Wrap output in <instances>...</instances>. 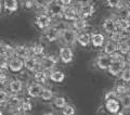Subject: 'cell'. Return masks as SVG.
I'll list each match as a JSON object with an SVG mask.
<instances>
[{
  "mask_svg": "<svg viewBox=\"0 0 130 115\" xmlns=\"http://www.w3.org/2000/svg\"><path fill=\"white\" fill-rule=\"evenodd\" d=\"M127 64H128L127 58L119 54V53H116V54L113 55L112 64H111V66L108 67L107 72L109 75H112V76H118L123 73L124 69L127 67Z\"/></svg>",
  "mask_w": 130,
  "mask_h": 115,
  "instance_id": "6da1fadb",
  "label": "cell"
},
{
  "mask_svg": "<svg viewBox=\"0 0 130 115\" xmlns=\"http://www.w3.org/2000/svg\"><path fill=\"white\" fill-rule=\"evenodd\" d=\"M65 7L62 5V1H56V0H52V1H47L46 3V14L50 15L52 19L54 20H63V12Z\"/></svg>",
  "mask_w": 130,
  "mask_h": 115,
  "instance_id": "7a4b0ae2",
  "label": "cell"
},
{
  "mask_svg": "<svg viewBox=\"0 0 130 115\" xmlns=\"http://www.w3.org/2000/svg\"><path fill=\"white\" fill-rule=\"evenodd\" d=\"M59 56L53 54H46L40 59V68L48 73L54 71L56 64L59 63Z\"/></svg>",
  "mask_w": 130,
  "mask_h": 115,
  "instance_id": "3957f363",
  "label": "cell"
},
{
  "mask_svg": "<svg viewBox=\"0 0 130 115\" xmlns=\"http://www.w3.org/2000/svg\"><path fill=\"white\" fill-rule=\"evenodd\" d=\"M77 36L78 33L73 28H68V30L64 31L63 33H61L60 35V40L61 44L65 47H72L77 42Z\"/></svg>",
  "mask_w": 130,
  "mask_h": 115,
  "instance_id": "277c9868",
  "label": "cell"
},
{
  "mask_svg": "<svg viewBox=\"0 0 130 115\" xmlns=\"http://www.w3.org/2000/svg\"><path fill=\"white\" fill-rule=\"evenodd\" d=\"M53 24H54V20L46 13H40V14L38 13L35 18V25L42 32L50 28Z\"/></svg>",
  "mask_w": 130,
  "mask_h": 115,
  "instance_id": "5b68a950",
  "label": "cell"
},
{
  "mask_svg": "<svg viewBox=\"0 0 130 115\" xmlns=\"http://www.w3.org/2000/svg\"><path fill=\"white\" fill-rule=\"evenodd\" d=\"M24 68L28 73H35L40 69V59L34 55L28 56L24 60Z\"/></svg>",
  "mask_w": 130,
  "mask_h": 115,
  "instance_id": "8992f818",
  "label": "cell"
},
{
  "mask_svg": "<svg viewBox=\"0 0 130 115\" xmlns=\"http://www.w3.org/2000/svg\"><path fill=\"white\" fill-rule=\"evenodd\" d=\"M22 101H23V98H21L19 94H10L9 100H8L6 105L3 106V109H7L9 112L13 113L14 111L20 109V106L22 104Z\"/></svg>",
  "mask_w": 130,
  "mask_h": 115,
  "instance_id": "52a82bcc",
  "label": "cell"
},
{
  "mask_svg": "<svg viewBox=\"0 0 130 115\" xmlns=\"http://www.w3.org/2000/svg\"><path fill=\"white\" fill-rule=\"evenodd\" d=\"M71 24H72V28H73V30H75L77 33L88 32V33H91V34H92V32H91L92 25L88 22V20L79 18L78 20H76L75 22H73Z\"/></svg>",
  "mask_w": 130,
  "mask_h": 115,
  "instance_id": "ba28073f",
  "label": "cell"
},
{
  "mask_svg": "<svg viewBox=\"0 0 130 115\" xmlns=\"http://www.w3.org/2000/svg\"><path fill=\"white\" fill-rule=\"evenodd\" d=\"M102 28L103 31L111 36L115 32H117V21L115 16H109V18H105L102 22Z\"/></svg>",
  "mask_w": 130,
  "mask_h": 115,
  "instance_id": "9c48e42d",
  "label": "cell"
},
{
  "mask_svg": "<svg viewBox=\"0 0 130 115\" xmlns=\"http://www.w3.org/2000/svg\"><path fill=\"white\" fill-rule=\"evenodd\" d=\"M59 59L64 64H68L73 62V60H74V51H73L72 47H65V46L61 47L59 50Z\"/></svg>",
  "mask_w": 130,
  "mask_h": 115,
  "instance_id": "30bf717a",
  "label": "cell"
},
{
  "mask_svg": "<svg viewBox=\"0 0 130 115\" xmlns=\"http://www.w3.org/2000/svg\"><path fill=\"white\" fill-rule=\"evenodd\" d=\"M113 61V56L104 54V53H101L96 56L95 59V65L98 66V68L102 69V71H107L108 67L111 66Z\"/></svg>",
  "mask_w": 130,
  "mask_h": 115,
  "instance_id": "8fae6325",
  "label": "cell"
},
{
  "mask_svg": "<svg viewBox=\"0 0 130 115\" xmlns=\"http://www.w3.org/2000/svg\"><path fill=\"white\" fill-rule=\"evenodd\" d=\"M60 33L58 32V30L52 25L50 28H48L47 31L42 32V36H41V39L46 40L47 42L51 44V42H55L60 40Z\"/></svg>",
  "mask_w": 130,
  "mask_h": 115,
  "instance_id": "7c38bea8",
  "label": "cell"
},
{
  "mask_svg": "<svg viewBox=\"0 0 130 115\" xmlns=\"http://www.w3.org/2000/svg\"><path fill=\"white\" fill-rule=\"evenodd\" d=\"M79 18H80L79 11L73 6L66 7L64 9V12H63V20L64 21H66L68 23H73V22H75L76 20H78Z\"/></svg>",
  "mask_w": 130,
  "mask_h": 115,
  "instance_id": "4fadbf2b",
  "label": "cell"
},
{
  "mask_svg": "<svg viewBox=\"0 0 130 115\" xmlns=\"http://www.w3.org/2000/svg\"><path fill=\"white\" fill-rule=\"evenodd\" d=\"M24 88V83L20 78H12L8 84L7 89L10 94H20Z\"/></svg>",
  "mask_w": 130,
  "mask_h": 115,
  "instance_id": "5bb4252c",
  "label": "cell"
},
{
  "mask_svg": "<svg viewBox=\"0 0 130 115\" xmlns=\"http://www.w3.org/2000/svg\"><path fill=\"white\" fill-rule=\"evenodd\" d=\"M94 12H95V7L92 2H83L79 10V15L81 19L88 20L94 14Z\"/></svg>",
  "mask_w": 130,
  "mask_h": 115,
  "instance_id": "9a60e30c",
  "label": "cell"
},
{
  "mask_svg": "<svg viewBox=\"0 0 130 115\" xmlns=\"http://www.w3.org/2000/svg\"><path fill=\"white\" fill-rule=\"evenodd\" d=\"M43 88H44V86L35 83V81L28 84L26 87L27 96L29 98H40V94H41Z\"/></svg>",
  "mask_w": 130,
  "mask_h": 115,
  "instance_id": "2e32d148",
  "label": "cell"
},
{
  "mask_svg": "<svg viewBox=\"0 0 130 115\" xmlns=\"http://www.w3.org/2000/svg\"><path fill=\"white\" fill-rule=\"evenodd\" d=\"M104 106L106 111L112 114V115H118L123 109H121V105H120V102L119 99L118 100H107L104 102Z\"/></svg>",
  "mask_w": 130,
  "mask_h": 115,
  "instance_id": "e0dca14e",
  "label": "cell"
},
{
  "mask_svg": "<svg viewBox=\"0 0 130 115\" xmlns=\"http://www.w3.org/2000/svg\"><path fill=\"white\" fill-rule=\"evenodd\" d=\"M106 42V38L105 35L101 32H93L91 34V44L93 48L99 49V48H103V46Z\"/></svg>",
  "mask_w": 130,
  "mask_h": 115,
  "instance_id": "ac0fdd59",
  "label": "cell"
},
{
  "mask_svg": "<svg viewBox=\"0 0 130 115\" xmlns=\"http://www.w3.org/2000/svg\"><path fill=\"white\" fill-rule=\"evenodd\" d=\"M14 53H15L16 58H19V59H21L23 61L31 55L30 48H29V46H26V45H18V46H15Z\"/></svg>",
  "mask_w": 130,
  "mask_h": 115,
  "instance_id": "d6986e66",
  "label": "cell"
},
{
  "mask_svg": "<svg viewBox=\"0 0 130 115\" xmlns=\"http://www.w3.org/2000/svg\"><path fill=\"white\" fill-rule=\"evenodd\" d=\"M30 52H31V55H34L38 59H41V58L44 54V51H46V47H44V44L42 41H37V42H34L31 44L30 46Z\"/></svg>",
  "mask_w": 130,
  "mask_h": 115,
  "instance_id": "ffe728a7",
  "label": "cell"
},
{
  "mask_svg": "<svg viewBox=\"0 0 130 115\" xmlns=\"http://www.w3.org/2000/svg\"><path fill=\"white\" fill-rule=\"evenodd\" d=\"M24 68V61L19 59V58H12L9 60V71L12 73H20L23 72Z\"/></svg>",
  "mask_w": 130,
  "mask_h": 115,
  "instance_id": "44dd1931",
  "label": "cell"
},
{
  "mask_svg": "<svg viewBox=\"0 0 130 115\" xmlns=\"http://www.w3.org/2000/svg\"><path fill=\"white\" fill-rule=\"evenodd\" d=\"M115 19H121V20H130V6L123 3L121 7L116 9L115 12Z\"/></svg>",
  "mask_w": 130,
  "mask_h": 115,
  "instance_id": "7402d4cb",
  "label": "cell"
},
{
  "mask_svg": "<svg viewBox=\"0 0 130 115\" xmlns=\"http://www.w3.org/2000/svg\"><path fill=\"white\" fill-rule=\"evenodd\" d=\"M77 44L83 48H87L91 44V33L88 32H81L78 33L77 36Z\"/></svg>",
  "mask_w": 130,
  "mask_h": 115,
  "instance_id": "603a6c76",
  "label": "cell"
},
{
  "mask_svg": "<svg viewBox=\"0 0 130 115\" xmlns=\"http://www.w3.org/2000/svg\"><path fill=\"white\" fill-rule=\"evenodd\" d=\"M103 53L113 56L114 54L118 53V45L112 40H106V42L103 46Z\"/></svg>",
  "mask_w": 130,
  "mask_h": 115,
  "instance_id": "cb8c5ba5",
  "label": "cell"
},
{
  "mask_svg": "<svg viewBox=\"0 0 130 115\" xmlns=\"http://www.w3.org/2000/svg\"><path fill=\"white\" fill-rule=\"evenodd\" d=\"M32 78H34L35 83L40 84V85L43 86L44 84H47V81L49 80V73L40 68L39 71L34 73V75H32Z\"/></svg>",
  "mask_w": 130,
  "mask_h": 115,
  "instance_id": "d4e9b609",
  "label": "cell"
},
{
  "mask_svg": "<svg viewBox=\"0 0 130 115\" xmlns=\"http://www.w3.org/2000/svg\"><path fill=\"white\" fill-rule=\"evenodd\" d=\"M49 79L53 83L61 84L65 80V73L60 71V69H54L51 73H49Z\"/></svg>",
  "mask_w": 130,
  "mask_h": 115,
  "instance_id": "484cf974",
  "label": "cell"
},
{
  "mask_svg": "<svg viewBox=\"0 0 130 115\" xmlns=\"http://www.w3.org/2000/svg\"><path fill=\"white\" fill-rule=\"evenodd\" d=\"M19 7V1H16V0H5L3 1V10L10 14L18 11Z\"/></svg>",
  "mask_w": 130,
  "mask_h": 115,
  "instance_id": "4316f807",
  "label": "cell"
},
{
  "mask_svg": "<svg viewBox=\"0 0 130 115\" xmlns=\"http://www.w3.org/2000/svg\"><path fill=\"white\" fill-rule=\"evenodd\" d=\"M129 90H130V87L128 86V84H125V83L117 84L115 86V88H114V91L116 92V94L119 98L125 96V94H128L129 93Z\"/></svg>",
  "mask_w": 130,
  "mask_h": 115,
  "instance_id": "83f0119b",
  "label": "cell"
},
{
  "mask_svg": "<svg viewBox=\"0 0 130 115\" xmlns=\"http://www.w3.org/2000/svg\"><path fill=\"white\" fill-rule=\"evenodd\" d=\"M54 98H55L54 97V91L49 87H44L41 94H40V99H41L42 101H44V102H48V101H51V100L53 101Z\"/></svg>",
  "mask_w": 130,
  "mask_h": 115,
  "instance_id": "f1b7e54d",
  "label": "cell"
},
{
  "mask_svg": "<svg viewBox=\"0 0 130 115\" xmlns=\"http://www.w3.org/2000/svg\"><path fill=\"white\" fill-rule=\"evenodd\" d=\"M118 53L127 58L130 54V40L121 41L118 44Z\"/></svg>",
  "mask_w": 130,
  "mask_h": 115,
  "instance_id": "f546056e",
  "label": "cell"
},
{
  "mask_svg": "<svg viewBox=\"0 0 130 115\" xmlns=\"http://www.w3.org/2000/svg\"><path fill=\"white\" fill-rule=\"evenodd\" d=\"M52 104H53V106L55 109H60L61 111H62L65 106L67 105V99L63 96H58L55 97L53 101H52Z\"/></svg>",
  "mask_w": 130,
  "mask_h": 115,
  "instance_id": "4dcf8cb0",
  "label": "cell"
},
{
  "mask_svg": "<svg viewBox=\"0 0 130 115\" xmlns=\"http://www.w3.org/2000/svg\"><path fill=\"white\" fill-rule=\"evenodd\" d=\"M116 21H117V30L120 32L130 33V20L116 19Z\"/></svg>",
  "mask_w": 130,
  "mask_h": 115,
  "instance_id": "1f68e13d",
  "label": "cell"
},
{
  "mask_svg": "<svg viewBox=\"0 0 130 115\" xmlns=\"http://www.w3.org/2000/svg\"><path fill=\"white\" fill-rule=\"evenodd\" d=\"M119 102H120L121 109H123L124 111L130 110V93L125 94V96L120 97L119 98Z\"/></svg>",
  "mask_w": 130,
  "mask_h": 115,
  "instance_id": "d6a6232c",
  "label": "cell"
},
{
  "mask_svg": "<svg viewBox=\"0 0 130 115\" xmlns=\"http://www.w3.org/2000/svg\"><path fill=\"white\" fill-rule=\"evenodd\" d=\"M9 97H10V93L8 90L0 89V108L3 109V106L6 105L8 100H9Z\"/></svg>",
  "mask_w": 130,
  "mask_h": 115,
  "instance_id": "836d02e7",
  "label": "cell"
},
{
  "mask_svg": "<svg viewBox=\"0 0 130 115\" xmlns=\"http://www.w3.org/2000/svg\"><path fill=\"white\" fill-rule=\"evenodd\" d=\"M20 110H22L24 113H29L32 111V103L28 100V99H24L23 98V101H22V104L20 106Z\"/></svg>",
  "mask_w": 130,
  "mask_h": 115,
  "instance_id": "e575fe53",
  "label": "cell"
},
{
  "mask_svg": "<svg viewBox=\"0 0 130 115\" xmlns=\"http://www.w3.org/2000/svg\"><path fill=\"white\" fill-rule=\"evenodd\" d=\"M119 78L125 84H129L130 83V66H127L124 69L123 73L119 75Z\"/></svg>",
  "mask_w": 130,
  "mask_h": 115,
  "instance_id": "d590c367",
  "label": "cell"
},
{
  "mask_svg": "<svg viewBox=\"0 0 130 115\" xmlns=\"http://www.w3.org/2000/svg\"><path fill=\"white\" fill-rule=\"evenodd\" d=\"M10 78H9V75L6 71H1L0 72V85L2 86H8V84L10 83Z\"/></svg>",
  "mask_w": 130,
  "mask_h": 115,
  "instance_id": "8d00e7d4",
  "label": "cell"
},
{
  "mask_svg": "<svg viewBox=\"0 0 130 115\" xmlns=\"http://www.w3.org/2000/svg\"><path fill=\"white\" fill-rule=\"evenodd\" d=\"M0 69L1 71H9V59L7 56H0Z\"/></svg>",
  "mask_w": 130,
  "mask_h": 115,
  "instance_id": "74e56055",
  "label": "cell"
},
{
  "mask_svg": "<svg viewBox=\"0 0 130 115\" xmlns=\"http://www.w3.org/2000/svg\"><path fill=\"white\" fill-rule=\"evenodd\" d=\"M75 113H76L75 106H73L71 104H67L62 110V115H75Z\"/></svg>",
  "mask_w": 130,
  "mask_h": 115,
  "instance_id": "f35d334b",
  "label": "cell"
},
{
  "mask_svg": "<svg viewBox=\"0 0 130 115\" xmlns=\"http://www.w3.org/2000/svg\"><path fill=\"white\" fill-rule=\"evenodd\" d=\"M119 97L116 94V92L113 90H109V91H107L106 93H105L104 96V101H107V100H118Z\"/></svg>",
  "mask_w": 130,
  "mask_h": 115,
  "instance_id": "ab89813d",
  "label": "cell"
},
{
  "mask_svg": "<svg viewBox=\"0 0 130 115\" xmlns=\"http://www.w3.org/2000/svg\"><path fill=\"white\" fill-rule=\"evenodd\" d=\"M9 46H10L9 44L0 40V56H7V52H8V49H9Z\"/></svg>",
  "mask_w": 130,
  "mask_h": 115,
  "instance_id": "60d3db41",
  "label": "cell"
},
{
  "mask_svg": "<svg viewBox=\"0 0 130 115\" xmlns=\"http://www.w3.org/2000/svg\"><path fill=\"white\" fill-rule=\"evenodd\" d=\"M124 2L118 1V0H109V1H106V5L109 8H114V9H118L119 7H121Z\"/></svg>",
  "mask_w": 130,
  "mask_h": 115,
  "instance_id": "b9f144b4",
  "label": "cell"
},
{
  "mask_svg": "<svg viewBox=\"0 0 130 115\" xmlns=\"http://www.w3.org/2000/svg\"><path fill=\"white\" fill-rule=\"evenodd\" d=\"M24 5V9L26 10H32L36 8V1H31V0H26L23 2Z\"/></svg>",
  "mask_w": 130,
  "mask_h": 115,
  "instance_id": "7bdbcfd3",
  "label": "cell"
},
{
  "mask_svg": "<svg viewBox=\"0 0 130 115\" xmlns=\"http://www.w3.org/2000/svg\"><path fill=\"white\" fill-rule=\"evenodd\" d=\"M96 115H109V113L106 111V109H105L104 104H102V105H100L99 108H98V110H96Z\"/></svg>",
  "mask_w": 130,
  "mask_h": 115,
  "instance_id": "ee69618b",
  "label": "cell"
},
{
  "mask_svg": "<svg viewBox=\"0 0 130 115\" xmlns=\"http://www.w3.org/2000/svg\"><path fill=\"white\" fill-rule=\"evenodd\" d=\"M11 115H25V113H24L22 110H20V109H19V110L14 111L13 113H11Z\"/></svg>",
  "mask_w": 130,
  "mask_h": 115,
  "instance_id": "f6af8a7d",
  "label": "cell"
},
{
  "mask_svg": "<svg viewBox=\"0 0 130 115\" xmlns=\"http://www.w3.org/2000/svg\"><path fill=\"white\" fill-rule=\"evenodd\" d=\"M2 10H3V2L0 1V13L2 12Z\"/></svg>",
  "mask_w": 130,
  "mask_h": 115,
  "instance_id": "bcb514c9",
  "label": "cell"
},
{
  "mask_svg": "<svg viewBox=\"0 0 130 115\" xmlns=\"http://www.w3.org/2000/svg\"><path fill=\"white\" fill-rule=\"evenodd\" d=\"M43 115H54L53 113H51V112H47V113H44Z\"/></svg>",
  "mask_w": 130,
  "mask_h": 115,
  "instance_id": "7dc6e473",
  "label": "cell"
},
{
  "mask_svg": "<svg viewBox=\"0 0 130 115\" xmlns=\"http://www.w3.org/2000/svg\"><path fill=\"white\" fill-rule=\"evenodd\" d=\"M0 115H3V111H2V108H0Z\"/></svg>",
  "mask_w": 130,
  "mask_h": 115,
  "instance_id": "c3c4849f",
  "label": "cell"
},
{
  "mask_svg": "<svg viewBox=\"0 0 130 115\" xmlns=\"http://www.w3.org/2000/svg\"><path fill=\"white\" fill-rule=\"evenodd\" d=\"M127 61H128V63H130V54L127 56Z\"/></svg>",
  "mask_w": 130,
  "mask_h": 115,
  "instance_id": "681fc988",
  "label": "cell"
},
{
  "mask_svg": "<svg viewBox=\"0 0 130 115\" xmlns=\"http://www.w3.org/2000/svg\"><path fill=\"white\" fill-rule=\"evenodd\" d=\"M129 6H130V1H129Z\"/></svg>",
  "mask_w": 130,
  "mask_h": 115,
  "instance_id": "f907efd6",
  "label": "cell"
},
{
  "mask_svg": "<svg viewBox=\"0 0 130 115\" xmlns=\"http://www.w3.org/2000/svg\"><path fill=\"white\" fill-rule=\"evenodd\" d=\"M0 72H1V69H0Z\"/></svg>",
  "mask_w": 130,
  "mask_h": 115,
  "instance_id": "816d5d0a",
  "label": "cell"
}]
</instances>
